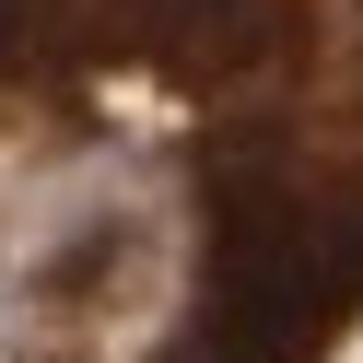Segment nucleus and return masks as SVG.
<instances>
[{"instance_id": "f257e3e1", "label": "nucleus", "mask_w": 363, "mask_h": 363, "mask_svg": "<svg viewBox=\"0 0 363 363\" xmlns=\"http://www.w3.org/2000/svg\"><path fill=\"white\" fill-rule=\"evenodd\" d=\"M352 305H363V199L235 188L211 211L199 316L176 328L164 363H316Z\"/></svg>"}]
</instances>
